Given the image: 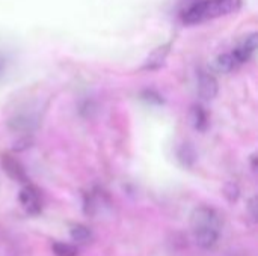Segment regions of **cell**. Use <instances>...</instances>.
Masks as SVG:
<instances>
[{"label":"cell","mask_w":258,"mask_h":256,"mask_svg":"<svg viewBox=\"0 0 258 256\" xmlns=\"http://www.w3.org/2000/svg\"><path fill=\"white\" fill-rule=\"evenodd\" d=\"M190 232L200 249H215L222 235V217L219 211L210 205L197 207L190 214Z\"/></svg>","instance_id":"obj_1"},{"label":"cell","mask_w":258,"mask_h":256,"mask_svg":"<svg viewBox=\"0 0 258 256\" xmlns=\"http://www.w3.org/2000/svg\"><path fill=\"white\" fill-rule=\"evenodd\" d=\"M240 6L242 0H200L183 12V21L186 24H200L234 14Z\"/></svg>","instance_id":"obj_2"},{"label":"cell","mask_w":258,"mask_h":256,"mask_svg":"<svg viewBox=\"0 0 258 256\" xmlns=\"http://www.w3.org/2000/svg\"><path fill=\"white\" fill-rule=\"evenodd\" d=\"M18 201H20L23 210L27 214H30V216H38L42 211V198H41V193L30 183H26L24 187L20 190Z\"/></svg>","instance_id":"obj_3"},{"label":"cell","mask_w":258,"mask_h":256,"mask_svg":"<svg viewBox=\"0 0 258 256\" xmlns=\"http://www.w3.org/2000/svg\"><path fill=\"white\" fill-rule=\"evenodd\" d=\"M255 50H257V35L251 33L233 51H230V56H231L236 68L243 65V63H246V62H249L251 57L254 56Z\"/></svg>","instance_id":"obj_4"},{"label":"cell","mask_w":258,"mask_h":256,"mask_svg":"<svg viewBox=\"0 0 258 256\" xmlns=\"http://www.w3.org/2000/svg\"><path fill=\"white\" fill-rule=\"evenodd\" d=\"M0 164H2V169L5 170V174L11 180H14L17 183H21V184L29 183V178H27V174H26L23 164L17 158H14L11 154H2Z\"/></svg>","instance_id":"obj_5"},{"label":"cell","mask_w":258,"mask_h":256,"mask_svg":"<svg viewBox=\"0 0 258 256\" xmlns=\"http://www.w3.org/2000/svg\"><path fill=\"white\" fill-rule=\"evenodd\" d=\"M219 92V83L212 72L200 71L198 74V94L203 100L212 101Z\"/></svg>","instance_id":"obj_6"},{"label":"cell","mask_w":258,"mask_h":256,"mask_svg":"<svg viewBox=\"0 0 258 256\" xmlns=\"http://www.w3.org/2000/svg\"><path fill=\"white\" fill-rule=\"evenodd\" d=\"M169 48H171V44H163V45L157 47L147 57V60L142 65V69H145V71H157V69H160L166 62V57L169 54Z\"/></svg>","instance_id":"obj_7"},{"label":"cell","mask_w":258,"mask_h":256,"mask_svg":"<svg viewBox=\"0 0 258 256\" xmlns=\"http://www.w3.org/2000/svg\"><path fill=\"white\" fill-rule=\"evenodd\" d=\"M92 231L85 225H73L70 228V237L77 244H88L92 240Z\"/></svg>","instance_id":"obj_8"},{"label":"cell","mask_w":258,"mask_h":256,"mask_svg":"<svg viewBox=\"0 0 258 256\" xmlns=\"http://www.w3.org/2000/svg\"><path fill=\"white\" fill-rule=\"evenodd\" d=\"M190 121H192V125L200 131H204L209 127V116H207L206 110L201 106H194L192 107Z\"/></svg>","instance_id":"obj_9"},{"label":"cell","mask_w":258,"mask_h":256,"mask_svg":"<svg viewBox=\"0 0 258 256\" xmlns=\"http://www.w3.org/2000/svg\"><path fill=\"white\" fill-rule=\"evenodd\" d=\"M51 250L56 256H77L79 250L74 244L63 243V241H56L51 246Z\"/></svg>","instance_id":"obj_10"},{"label":"cell","mask_w":258,"mask_h":256,"mask_svg":"<svg viewBox=\"0 0 258 256\" xmlns=\"http://www.w3.org/2000/svg\"><path fill=\"white\" fill-rule=\"evenodd\" d=\"M178 158L181 160L184 166H192L197 160V154L190 145H183L178 151Z\"/></svg>","instance_id":"obj_11"},{"label":"cell","mask_w":258,"mask_h":256,"mask_svg":"<svg viewBox=\"0 0 258 256\" xmlns=\"http://www.w3.org/2000/svg\"><path fill=\"white\" fill-rule=\"evenodd\" d=\"M249 211H251L252 219H255V213H257V210H255V198H252V199L249 201Z\"/></svg>","instance_id":"obj_12"},{"label":"cell","mask_w":258,"mask_h":256,"mask_svg":"<svg viewBox=\"0 0 258 256\" xmlns=\"http://www.w3.org/2000/svg\"><path fill=\"white\" fill-rule=\"evenodd\" d=\"M3 62H5V60H3V59H0V72L3 71V66H5V63H3Z\"/></svg>","instance_id":"obj_13"}]
</instances>
